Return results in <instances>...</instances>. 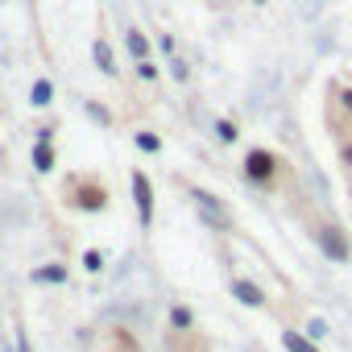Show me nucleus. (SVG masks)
Listing matches in <instances>:
<instances>
[{"label": "nucleus", "instance_id": "1", "mask_svg": "<svg viewBox=\"0 0 352 352\" xmlns=\"http://www.w3.org/2000/svg\"><path fill=\"white\" fill-rule=\"evenodd\" d=\"M58 195H63L67 208L87 212V216H100V212L112 208V191H108V183L100 179V170H71L67 179L58 183Z\"/></svg>", "mask_w": 352, "mask_h": 352}, {"label": "nucleus", "instance_id": "2", "mask_svg": "<svg viewBox=\"0 0 352 352\" xmlns=\"http://www.w3.org/2000/svg\"><path fill=\"white\" fill-rule=\"evenodd\" d=\"M241 170H245V179H249L257 191H265V195H278V191L294 187V170H290V162H286L282 153L265 149V145H253V149L245 153Z\"/></svg>", "mask_w": 352, "mask_h": 352}, {"label": "nucleus", "instance_id": "3", "mask_svg": "<svg viewBox=\"0 0 352 352\" xmlns=\"http://www.w3.org/2000/svg\"><path fill=\"white\" fill-rule=\"evenodd\" d=\"M302 220H307V228H311L315 245H319L331 261H352V241H348V232H344L331 216H323L319 208H307V212H302Z\"/></svg>", "mask_w": 352, "mask_h": 352}, {"label": "nucleus", "instance_id": "4", "mask_svg": "<svg viewBox=\"0 0 352 352\" xmlns=\"http://www.w3.org/2000/svg\"><path fill=\"white\" fill-rule=\"evenodd\" d=\"M166 352H208V336L204 327H170L166 331Z\"/></svg>", "mask_w": 352, "mask_h": 352}, {"label": "nucleus", "instance_id": "5", "mask_svg": "<svg viewBox=\"0 0 352 352\" xmlns=\"http://www.w3.org/2000/svg\"><path fill=\"white\" fill-rule=\"evenodd\" d=\"M91 54H96V67L104 71V75H120V67H116V54H112V46H108V38H104V30H100V38L91 42Z\"/></svg>", "mask_w": 352, "mask_h": 352}, {"label": "nucleus", "instance_id": "6", "mask_svg": "<svg viewBox=\"0 0 352 352\" xmlns=\"http://www.w3.org/2000/svg\"><path fill=\"white\" fill-rule=\"evenodd\" d=\"M133 187H137V204H141V220L149 224L153 220V191H149V179L141 170H133Z\"/></svg>", "mask_w": 352, "mask_h": 352}, {"label": "nucleus", "instance_id": "7", "mask_svg": "<svg viewBox=\"0 0 352 352\" xmlns=\"http://www.w3.org/2000/svg\"><path fill=\"white\" fill-rule=\"evenodd\" d=\"M331 141H336V157H340V170H344V183H348V191H352V133L331 137Z\"/></svg>", "mask_w": 352, "mask_h": 352}, {"label": "nucleus", "instance_id": "8", "mask_svg": "<svg viewBox=\"0 0 352 352\" xmlns=\"http://www.w3.org/2000/svg\"><path fill=\"white\" fill-rule=\"evenodd\" d=\"M124 50L133 54V63H141V58H149V38H145L137 25H129V30H124Z\"/></svg>", "mask_w": 352, "mask_h": 352}, {"label": "nucleus", "instance_id": "9", "mask_svg": "<svg viewBox=\"0 0 352 352\" xmlns=\"http://www.w3.org/2000/svg\"><path fill=\"white\" fill-rule=\"evenodd\" d=\"M232 286H236V290H241V294H245V302H249V307H265V294H261V290H257V286H249V282H241V278H236V282H232Z\"/></svg>", "mask_w": 352, "mask_h": 352}, {"label": "nucleus", "instance_id": "10", "mask_svg": "<svg viewBox=\"0 0 352 352\" xmlns=\"http://www.w3.org/2000/svg\"><path fill=\"white\" fill-rule=\"evenodd\" d=\"M133 71H137V79H145V83H153V79H157V67H153V58H141V63H133Z\"/></svg>", "mask_w": 352, "mask_h": 352}, {"label": "nucleus", "instance_id": "11", "mask_svg": "<svg viewBox=\"0 0 352 352\" xmlns=\"http://www.w3.org/2000/svg\"><path fill=\"white\" fill-rule=\"evenodd\" d=\"M34 104H50V83H46V79L34 87Z\"/></svg>", "mask_w": 352, "mask_h": 352}, {"label": "nucleus", "instance_id": "12", "mask_svg": "<svg viewBox=\"0 0 352 352\" xmlns=\"http://www.w3.org/2000/svg\"><path fill=\"white\" fill-rule=\"evenodd\" d=\"M253 5H265V0H253Z\"/></svg>", "mask_w": 352, "mask_h": 352}]
</instances>
